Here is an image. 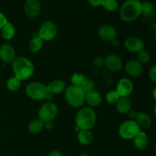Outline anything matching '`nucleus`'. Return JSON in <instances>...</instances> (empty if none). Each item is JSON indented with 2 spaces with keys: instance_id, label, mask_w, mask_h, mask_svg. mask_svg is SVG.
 Returning a JSON list of instances; mask_svg holds the SVG:
<instances>
[{
  "instance_id": "obj_1",
  "label": "nucleus",
  "mask_w": 156,
  "mask_h": 156,
  "mask_svg": "<svg viewBox=\"0 0 156 156\" xmlns=\"http://www.w3.org/2000/svg\"><path fill=\"white\" fill-rule=\"evenodd\" d=\"M14 76L21 81H25L32 77L34 73V65L30 59L24 56L15 58L12 62Z\"/></svg>"
},
{
  "instance_id": "obj_2",
  "label": "nucleus",
  "mask_w": 156,
  "mask_h": 156,
  "mask_svg": "<svg viewBox=\"0 0 156 156\" xmlns=\"http://www.w3.org/2000/svg\"><path fill=\"white\" fill-rule=\"evenodd\" d=\"M97 121V114L91 108H82L76 116V126L80 129L91 130Z\"/></svg>"
},
{
  "instance_id": "obj_3",
  "label": "nucleus",
  "mask_w": 156,
  "mask_h": 156,
  "mask_svg": "<svg viewBox=\"0 0 156 156\" xmlns=\"http://www.w3.org/2000/svg\"><path fill=\"white\" fill-rule=\"evenodd\" d=\"M141 2L140 0H128L120 8V15L123 21L132 22L142 15Z\"/></svg>"
},
{
  "instance_id": "obj_4",
  "label": "nucleus",
  "mask_w": 156,
  "mask_h": 156,
  "mask_svg": "<svg viewBox=\"0 0 156 156\" xmlns=\"http://www.w3.org/2000/svg\"><path fill=\"white\" fill-rule=\"evenodd\" d=\"M65 99L68 105L73 108H81L85 101V93L81 87L71 85L66 88Z\"/></svg>"
},
{
  "instance_id": "obj_5",
  "label": "nucleus",
  "mask_w": 156,
  "mask_h": 156,
  "mask_svg": "<svg viewBox=\"0 0 156 156\" xmlns=\"http://www.w3.org/2000/svg\"><path fill=\"white\" fill-rule=\"evenodd\" d=\"M141 131V129L133 120H128L123 122L118 129L119 136L126 140H133L136 136Z\"/></svg>"
},
{
  "instance_id": "obj_6",
  "label": "nucleus",
  "mask_w": 156,
  "mask_h": 156,
  "mask_svg": "<svg viewBox=\"0 0 156 156\" xmlns=\"http://www.w3.org/2000/svg\"><path fill=\"white\" fill-rule=\"evenodd\" d=\"M47 92V85L39 82H30L25 88L26 94L32 100L41 101L45 99Z\"/></svg>"
},
{
  "instance_id": "obj_7",
  "label": "nucleus",
  "mask_w": 156,
  "mask_h": 156,
  "mask_svg": "<svg viewBox=\"0 0 156 156\" xmlns=\"http://www.w3.org/2000/svg\"><path fill=\"white\" fill-rule=\"evenodd\" d=\"M58 33L56 23L52 21H47L43 23L37 32V36L43 41H50L54 39Z\"/></svg>"
},
{
  "instance_id": "obj_8",
  "label": "nucleus",
  "mask_w": 156,
  "mask_h": 156,
  "mask_svg": "<svg viewBox=\"0 0 156 156\" xmlns=\"http://www.w3.org/2000/svg\"><path fill=\"white\" fill-rule=\"evenodd\" d=\"M58 114V107L52 101L43 104L38 111V117L44 122L53 120Z\"/></svg>"
},
{
  "instance_id": "obj_9",
  "label": "nucleus",
  "mask_w": 156,
  "mask_h": 156,
  "mask_svg": "<svg viewBox=\"0 0 156 156\" xmlns=\"http://www.w3.org/2000/svg\"><path fill=\"white\" fill-rule=\"evenodd\" d=\"M105 66L109 71L117 73L123 69V59L117 54H114V53L108 54L105 57Z\"/></svg>"
},
{
  "instance_id": "obj_10",
  "label": "nucleus",
  "mask_w": 156,
  "mask_h": 156,
  "mask_svg": "<svg viewBox=\"0 0 156 156\" xmlns=\"http://www.w3.org/2000/svg\"><path fill=\"white\" fill-rule=\"evenodd\" d=\"M16 58V52L13 46L5 44L0 47V60L4 65L11 64Z\"/></svg>"
},
{
  "instance_id": "obj_11",
  "label": "nucleus",
  "mask_w": 156,
  "mask_h": 156,
  "mask_svg": "<svg viewBox=\"0 0 156 156\" xmlns=\"http://www.w3.org/2000/svg\"><path fill=\"white\" fill-rule=\"evenodd\" d=\"M124 47L128 51L138 53L145 49V44L143 40L136 36H129L125 40Z\"/></svg>"
},
{
  "instance_id": "obj_12",
  "label": "nucleus",
  "mask_w": 156,
  "mask_h": 156,
  "mask_svg": "<svg viewBox=\"0 0 156 156\" xmlns=\"http://www.w3.org/2000/svg\"><path fill=\"white\" fill-rule=\"evenodd\" d=\"M134 90V84L127 78H123L117 84L116 91L120 97H129Z\"/></svg>"
},
{
  "instance_id": "obj_13",
  "label": "nucleus",
  "mask_w": 156,
  "mask_h": 156,
  "mask_svg": "<svg viewBox=\"0 0 156 156\" xmlns=\"http://www.w3.org/2000/svg\"><path fill=\"white\" fill-rule=\"evenodd\" d=\"M24 9L27 17L30 18H36L41 12V2L39 0H27Z\"/></svg>"
},
{
  "instance_id": "obj_14",
  "label": "nucleus",
  "mask_w": 156,
  "mask_h": 156,
  "mask_svg": "<svg viewBox=\"0 0 156 156\" xmlns=\"http://www.w3.org/2000/svg\"><path fill=\"white\" fill-rule=\"evenodd\" d=\"M126 73L131 77H139L143 73V66L136 59H130L125 66Z\"/></svg>"
},
{
  "instance_id": "obj_15",
  "label": "nucleus",
  "mask_w": 156,
  "mask_h": 156,
  "mask_svg": "<svg viewBox=\"0 0 156 156\" xmlns=\"http://www.w3.org/2000/svg\"><path fill=\"white\" fill-rule=\"evenodd\" d=\"M98 36L101 40L105 41H111L117 38V30L110 24L102 25L98 29Z\"/></svg>"
},
{
  "instance_id": "obj_16",
  "label": "nucleus",
  "mask_w": 156,
  "mask_h": 156,
  "mask_svg": "<svg viewBox=\"0 0 156 156\" xmlns=\"http://www.w3.org/2000/svg\"><path fill=\"white\" fill-rule=\"evenodd\" d=\"M47 91L53 94H58L66 90V83L61 79H55L47 85Z\"/></svg>"
},
{
  "instance_id": "obj_17",
  "label": "nucleus",
  "mask_w": 156,
  "mask_h": 156,
  "mask_svg": "<svg viewBox=\"0 0 156 156\" xmlns=\"http://www.w3.org/2000/svg\"><path fill=\"white\" fill-rule=\"evenodd\" d=\"M132 108V101L129 97H120L116 104V109L120 114H127Z\"/></svg>"
},
{
  "instance_id": "obj_18",
  "label": "nucleus",
  "mask_w": 156,
  "mask_h": 156,
  "mask_svg": "<svg viewBox=\"0 0 156 156\" xmlns=\"http://www.w3.org/2000/svg\"><path fill=\"white\" fill-rule=\"evenodd\" d=\"M134 120L136 122L140 129H148L152 126V118L144 112H137L136 117Z\"/></svg>"
},
{
  "instance_id": "obj_19",
  "label": "nucleus",
  "mask_w": 156,
  "mask_h": 156,
  "mask_svg": "<svg viewBox=\"0 0 156 156\" xmlns=\"http://www.w3.org/2000/svg\"><path fill=\"white\" fill-rule=\"evenodd\" d=\"M102 98L100 93L93 91L85 94V101L91 107H98L101 104Z\"/></svg>"
},
{
  "instance_id": "obj_20",
  "label": "nucleus",
  "mask_w": 156,
  "mask_h": 156,
  "mask_svg": "<svg viewBox=\"0 0 156 156\" xmlns=\"http://www.w3.org/2000/svg\"><path fill=\"white\" fill-rule=\"evenodd\" d=\"M134 146L139 150H143L146 149L149 143V140L146 133L143 131H140L133 139Z\"/></svg>"
},
{
  "instance_id": "obj_21",
  "label": "nucleus",
  "mask_w": 156,
  "mask_h": 156,
  "mask_svg": "<svg viewBox=\"0 0 156 156\" xmlns=\"http://www.w3.org/2000/svg\"><path fill=\"white\" fill-rule=\"evenodd\" d=\"M77 139L79 143L82 146H89L93 141V135L91 130L81 129L79 132H78Z\"/></svg>"
},
{
  "instance_id": "obj_22",
  "label": "nucleus",
  "mask_w": 156,
  "mask_h": 156,
  "mask_svg": "<svg viewBox=\"0 0 156 156\" xmlns=\"http://www.w3.org/2000/svg\"><path fill=\"white\" fill-rule=\"evenodd\" d=\"M15 33H16V30L15 27L12 23L8 22L1 29V35L3 39L6 40V41H9L14 38Z\"/></svg>"
},
{
  "instance_id": "obj_23",
  "label": "nucleus",
  "mask_w": 156,
  "mask_h": 156,
  "mask_svg": "<svg viewBox=\"0 0 156 156\" xmlns=\"http://www.w3.org/2000/svg\"><path fill=\"white\" fill-rule=\"evenodd\" d=\"M43 45H44V41L37 35L34 36L30 41L28 44V50L31 53H37L42 49Z\"/></svg>"
},
{
  "instance_id": "obj_24",
  "label": "nucleus",
  "mask_w": 156,
  "mask_h": 156,
  "mask_svg": "<svg viewBox=\"0 0 156 156\" xmlns=\"http://www.w3.org/2000/svg\"><path fill=\"white\" fill-rule=\"evenodd\" d=\"M44 129V122L41 119L33 120L28 125V131L32 134H38Z\"/></svg>"
},
{
  "instance_id": "obj_25",
  "label": "nucleus",
  "mask_w": 156,
  "mask_h": 156,
  "mask_svg": "<svg viewBox=\"0 0 156 156\" xmlns=\"http://www.w3.org/2000/svg\"><path fill=\"white\" fill-rule=\"evenodd\" d=\"M21 82H22V81L20 80L19 79H18L16 76H14L8 79L7 83H6V86H7V88L9 91H12V92H15V91H18L19 88H21Z\"/></svg>"
},
{
  "instance_id": "obj_26",
  "label": "nucleus",
  "mask_w": 156,
  "mask_h": 156,
  "mask_svg": "<svg viewBox=\"0 0 156 156\" xmlns=\"http://www.w3.org/2000/svg\"><path fill=\"white\" fill-rule=\"evenodd\" d=\"M120 98V94L117 93V91H116V90H112V91H109V92L107 93L106 95H105L106 101L108 102L109 105H116Z\"/></svg>"
},
{
  "instance_id": "obj_27",
  "label": "nucleus",
  "mask_w": 156,
  "mask_h": 156,
  "mask_svg": "<svg viewBox=\"0 0 156 156\" xmlns=\"http://www.w3.org/2000/svg\"><path fill=\"white\" fill-rule=\"evenodd\" d=\"M101 5L108 12H114L119 7L117 0H103Z\"/></svg>"
},
{
  "instance_id": "obj_28",
  "label": "nucleus",
  "mask_w": 156,
  "mask_h": 156,
  "mask_svg": "<svg viewBox=\"0 0 156 156\" xmlns=\"http://www.w3.org/2000/svg\"><path fill=\"white\" fill-rule=\"evenodd\" d=\"M85 79H86V77H85L83 74L76 73H74V74L71 76V82L73 85L80 87L81 85L83 83L84 81L85 80Z\"/></svg>"
},
{
  "instance_id": "obj_29",
  "label": "nucleus",
  "mask_w": 156,
  "mask_h": 156,
  "mask_svg": "<svg viewBox=\"0 0 156 156\" xmlns=\"http://www.w3.org/2000/svg\"><path fill=\"white\" fill-rule=\"evenodd\" d=\"M151 59L150 54L148 51L143 50L140 51V53H137V60L143 65V64H146L149 62Z\"/></svg>"
},
{
  "instance_id": "obj_30",
  "label": "nucleus",
  "mask_w": 156,
  "mask_h": 156,
  "mask_svg": "<svg viewBox=\"0 0 156 156\" xmlns=\"http://www.w3.org/2000/svg\"><path fill=\"white\" fill-rule=\"evenodd\" d=\"M81 88L82 89V91L86 94V93L90 92V91H93L94 88V82H93L91 79H85V80L84 81L83 83L81 85Z\"/></svg>"
},
{
  "instance_id": "obj_31",
  "label": "nucleus",
  "mask_w": 156,
  "mask_h": 156,
  "mask_svg": "<svg viewBox=\"0 0 156 156\" xmlns=\"http://www.w3.org/2000/svg\"><path fill=\"white\" fill-rule=\"evenodd\" d=\"M142 7V14L145 15H150L153 10V5L152 2L149 1L143 2L141 3Z\"/></svg>"
},
{
  "instance_id": "obj_32",
  "label": "nucleus",
  "mask_w": 156,
  "mask_h": 156,
  "mask_svg": "<svg viewBox=\"0 0 156 156\" xmlns=\"http://www.w3.org/2000/svg\"><path fill=\"white\" fill-rule=\"evenodd\" d=\"M92 63L94 66L97 68H101V67L105 66V57H102L101 56H97L93 59Z\"/></svg>"
},
{
  "instance_id": "obj_33",
  "label": "nucleus",
  "mask_w": 156,
  "mask_h": 156,
  "mask_svg": "<svg viewBox=\"0 0 156 156\" xmlns=\"http://www.w3.org/2000/svg\"><path fill=\"white\" fill-rule=\"evenodd\" d=\"M149 76L151 80L156 83V65L152 66V68L150 69L149 73Z\"/></svg>"
},
{
  "instance_id": "obj_34",
  "label": "nucleus",
  "mask_w": 156,
  "mask_h": 156,
  "mask_svg": "<svg viewBox=\"0 0 156 156\" xmlns=\"http://www.w3.org/2000/svg\"><path fill=\"white\" fill-rule=\"evenodd\" d=\"M8 22H9V21H8L7 18L5 17V15L2 12H0V30H1Z\"/></svg>"
},
{
  "instance_id": "obj_35",
  "label": "nucleus",
  "mask_w": 156,
  "mask_h": 156,
  "mask_svg": "<svg viewBox=\"0 0 156 156\" xmlns=\"http://www.w3.org/2000/svg\"><path fill=\"white\" fill-rule=\"evenodd\" d=\"M88 1L93 7H99L101 5L103 0H88Z\"/></svg>"
},
{
  "instance_id": "obj_36",
  "label": "nucleus",
  "mask_w": 156,
  "mask_h": 156,
  "mask_svg": "<svg viewBox=\"0 0 156 156\" xmlns=\"http://www.w3.org/2000/svg\"><path fill=\"white\" fill-rule=\"evenodd\" d=\"M54 126V123H53V120H50V121H46L44 122V128L47 129H52Z\"/></svg>"
},
{
  "instance_id": "obj_37",
  "label": "nucleus",
  "mask_w": 156,
  "mask_h": 156,
  "mask_svg": "<svg viewBox=\"0 0 156 156\" xmlns=\"http://www.w3.org/2000/svg\"><path fill=\"white\" fill-rule=\"evenodd\" d=\"M47 156H64V155L58 150H52L49 152Z\"/></svg>"
},
{
  "instance_id": "obj_38",
  "label": "nucleus",
  "mask_w": 156,
  "mask_h": 156,
  "mask_svg": "<svg viewBox=\"0 0 156 156\" xmlns=\"http://www.w3.org/2000/svg\"><path fill=\"white\" fill-rule=\"evenodd\" d=\"M128 114H129V117L130 118V120H135L136 117V114H137V112L135 111H132V110H130V111L128 112Z\"/></svg>"
},
{
  "instance_id": "obj_39",
  "label": "nucleus",
  "mask_w": 156,
  "mask_h": 156,
  "mask_svg": "<svg viewBox=\"0 0 156 156\" xmlns=\"http://www.w3.org/2000/svg\"><path fill=\"white\" fill-rule=\"evenodd\" d=\"M111 44H112V46H114V47H118L119 46V41L117 40V38H115V39H114L113 41H111Z\"/></svg>"
},
{
  "instance_id": "obj_40",
  "label": "nucleus",
  "mask_w": 156,
  "mask_h": 156,
  "mask_svg": "<svg viewBox=\"0 0 156 156\" xmlns=\"http://www.w3.org/2000/svg\"><path fill=\"white\" fill-rule=\"evenodd\" d=\"M53 94H51V93L50 92H47L45 99L46 100H47V101H50L52 100V98H53Z\"/></svg>"
},
{
  "instance_id": "obj_41",
  "label": "nucleus",
  "mask_w": 156,
  "mask_h": 156,
  "mask_svg": "<svg viewBox=\"0 0 156 156\" xmlns=\"http://www.w3.org/2000/svg\"><path fill=\"white\" fill-rule=\"evenodd\" d=\"M152 96H153V98L155 99L156 101V87L153 89V91H152Z\"/></svg>"
},
{
  "instance_id": "obj_42",
  "label": "nucleus",
  "mask_w": 156,
  "mask_h": 156,
  "mask_svg": "<svg viewBox=\"0 0 156 156\" xmlns=\"http://www.w3.org/2000/svg\"><path fill=\"white\" fill-rule=\"evenodd\" d=\"M80 156H91V155H90L88 153H87V152H82V153L80 155Z\"/></svg>"
},
{
  "instance_id": "obj_43",
  "label": "nucleus",
  "mask_w": 156,
  "mask_h": 156,
  "mask_svg": "<svg viewBox=\"0 0 156 156\" xmlns=\"http://www.w3.org/2000/svg\"><path fill=\"white\" fill-rule=\"evenodd\" d=\"M154 114H155V115L156 117V104H155V107H154Z\"/></svg>"
},
{
  "instance_id": "obj_44",
  "label": "nucleus",
  "mask_w": 156,
  "mask_h": 156,
  "mask_svg": "<svg viewBox=\"0 0 156 156\" xmlns=\"http://www.w3.org/2000/svg\"><path fill=\"white\" fill-rule=\"evenodd\" d=\"M154 151H155V153L156 154V144H155V147H154Z\"/></svg>"
},
{
  "instance_id": "obj_45",
  "label": "nucleus",
  "mask_w": 156,
  "mask_h": 156,
  "mask_svg": "<svg viewBox=\"0 0 156 156\" xmlns=\"http://www.w3.org/2000/svg\"><path fill=\"white\" fill-rule=\"evenodd\" d=\"M155 44H156V33H155Z\"/></svg>"
},
{
  "instance_id": "obj_46",
  "label": "nucleus",
  "mask_w": 156,
  "mask_h": 156,
  "mask_svg": "<svg viewBox=\"0 0 156 156\" xmlns=\"http://www.w3.org/2000/svg\"><path fill=\"white\" fill-rule=\"evenodd\" d=\"M123 1H125V2H126V1H128V0H123Z\"/></svg>"
},
{
  "instance_id": "obj_47",
  "label": "nucleus",
  "mask_w": 156,
  "mask_h": 156,
  "mask_svg": "<svg viewBox=\"0 0 156 156\" xmlns=\"http://www.w3.org/2000/svg\"><path fill=\"white\" fill-rule=\"evenodd\" d=\"M25 1H27V0H25Z\"/></svg>"
},
{
  "instance_id": "obj_48",
  "label": "nucleus",
  "mask_w": 156,
  "mask_h": 156,
  "mask_svg": "<svg viewBox=\"0 0 156 156\" xmlns=\"http://www.w3.org/2000/svg\"><path fill=\"white\" fill-rule=\"evenodd\" d=\"M0 61H1V60H0Z\"/></svg>"
}]
</instances>
